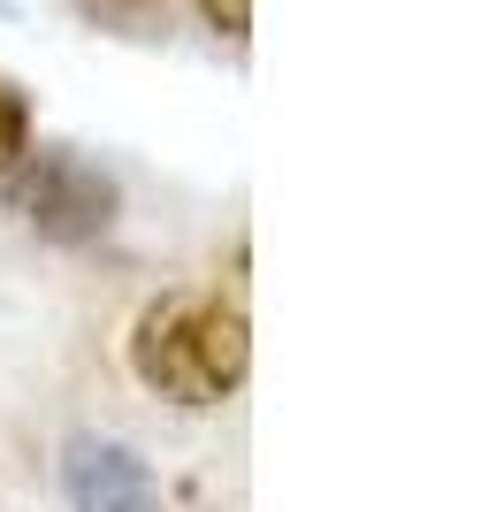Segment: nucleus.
<instances>
[{
    "label": "nucleus",
    "mask_w": 504,
    "mask_h": 512,
    "mask_svg": "<svg viewBox=\"0 0 504 512\" xmlns=\"http://www.w3.org/2000/svg\"><path fill=\"white\" fill-rule=\"evenodd\" d=\"M130 375L168 406H222L252 375V321L222 291H168L130 321Z\"/></svg>",
    "instance_id": "f257e3e1"
},
{
    "label": "nucleus",
    "mask_w": 504,
    "mask_h": 512,
    "mask_svg": "<svg viewBox=\"0 0 504 512\" xmlns=\"http://www.w3.org/2000/svg\"><path fill=\"white\" fill-rule=\"evenodd\" d=\"M0 184H8V199H16L23 222H31L39 237H54V245H92V237H107V222H115V207H123L115 176H107L100 161H84L77 146L23 153Z\"/></svg>",
    "instance_id": "f03ea898"
},
{
    "label": "nucleus",
    "mask_w": 504,
    "mask_h": 512,
    "mask_svg": "<svg viewBox=\"0 0 504 512\" xmlns=\"http://www.w3.org/2000/svg\"><path fill=\"white\" fill-rule=\"evenodd\" d=\"M62 497L69 512H168L153 467L115 436H69L62 444Z\"/></svg>",
    "instance_id": "7ed1b4c3"
},
{
    "label": "nucleus",
    "mask_w": 504,
    "mask_h": 512,
    "mask_svg": "<svg viewBox=\"0 0 504 512\" xmlns=\"http://www.w3.org/2000/svg\"><path fill=\"white\" fill-rule=\"evenodd\" d=\"M23 153H31V92L16 77H0V176L16 169Z\"/></svg>",
    "instance_id": "20e7f679"
},
{
    "label": "nucleus",
    "mask_w": 504,
    "mask_h": 512,
    "mask_svg": "<svg viewBox=\"0 0 504 512\" xmlns=\"http://www.w3.org/2000/svg\"><path fill=\"white\" fill-rule=\"evenodd\" d=\"M191 16L207 23L214 39H230V46H245V31H252V0H191Z\"/></svg>",
    "instance_id": "39448f33"
},
{
    "label": "nucleus",
    "mask_w": 504,
    "mask_h": 512,
    "mask_svg": "<svg viewBox=\"0 0 504 512\" xmlns=\"http://www.w3.org/2000/svg\"><path fill=\"white\" fill-rule=\"evenodd\" d=\"M92 16H130V8H146V0H84Z\"/></svg>",
    "instance_id": "423d86ee"
}]
</instances>
